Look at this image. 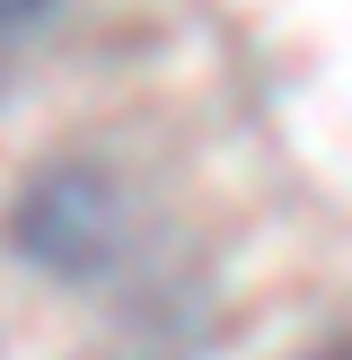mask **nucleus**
<instances>
[{
    "label": "nucleus",
    "mask_w": 352,
    "mask_h": 360,
    "mask_svg": "<svg viewBox=\"0 0 352 360\" xmlns=\"http://www.w3.org/2000/svg\"><path fill=\"white\" fill-rule=\"evenodd\" d=\"M308 360H352V334H334V343H317Z\"/></svg>",
    "instance_id": "obj_3"
},
{
    "label": "nucleus",
    "mask_w": 352,
    "mask_h": 360,
    "mask_svg": "<svg viewBox=\"0 0 352 360\" xmlns=\"http://www.w3.org/2000/svg\"><path fill=\"white\" fill-rule=\"evenodd\" d=\"M35 18H53V0H0V35H18V27H35Z\"/></svg>",
    "instance_id": "obj_2"
},
{
    "label": "nucleus",
    "mask_w": 352,
    "mask_h": 360,
    "mask_svg": "<svg viewBox=\"0 0 352 360\" xmlns=\"http://www.w3.org/2000/svg\"><path fill=\"white\" fill-rule=\"evenodd\" d=\"M132 246V193L106 158H53L9 193V255L44 281H106Z\"/></svg>",
    "instance_id": "obj_1"
}]
</instances>
